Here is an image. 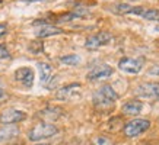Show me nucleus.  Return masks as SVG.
Segmentation results:
<instances>
[{"instance_id": "12", "label": "nucleus", "mask_w": 159, "mask_h": 145, "mask_svg": "<svg viewBox=\"0 0 159 145\" xmlns=\"http://www.w3.org/2000/svg\"><path fill=\"white\" fill-rule=\"evenodd\" d=\"M19 135V129L15 125H6L3 128H0V144L9 142L10 139H13Z\"/></svg>"}, {"instance_id": "18", "label": "nucleus", "mask_w": 159, "mask_h": 145, "mask_svg": "<svg viewBox=\"0 0 159 145\" xmlns=\"http://www.w3.org/2000/svg\"><path fill=\"white\" fill-rule=\"evenodd\" d=\"M60 61L64 64H69V65H77L80 63V58L76 54H70V55H64V57H60Z\"/></svg>"}, {"instance_id": "11", "label": "nucleus", "mask_w": 159, "mask_h": 145, "mask_svg": "<svg viewBox=\"0 0 159 145\" xmlns=\"http://www.w3.org/2000/svg\"><path fill=\"white\" fill-rule=\"evenodd\" d=\"M64 31L58 26H54V25H50V23H44L41 25L39 28H37L35 31V35L38 38H47V36H54V35H60L63 34Z\"/></svg>"}, {"instance_id": "25", "label": "nucleus", "mask_w": 159, "mask_h": 145, "mask_svg": "<svg viewBox=\"0 0 159 145\" xmlns=\"http://www.w3.org/2000/svg\"><path fill=\"white\" fill-rule=\"evenodd\" d=\"M35 145H50V144H35Z\"/></svg>"}, {"instance_id": "10", "label": "nucleus", "mask_w": 159, "mask_h": 145, "mask_svg": "<svg viewBox=\"0 0 159 145\" xmlns=\"http://www.w3.org/2000/svg\"><path fill=\"white\" fill-rule=\"evenodd\" d=\"M15 80L19 81L25 87H32L34 84V71L29 67H22L15 71Z\"/></svg>"}, {"instance_id": "9", "label": "nucleus", "mask_w": 159, "mask_h": 145, "mask_svg": "<svg viewBox=\"0 0 159 145\" xmlns=\"http://www.w3.org/2000/svg\"><path fill=\"white\" fill-rule=\"evenodd\" d=\"M80 89H82V86L79 83H73V84H69V86H64L61 89H58L56 97H57L58 100H70L73 97L79 96Z\"/></svg>"}, {"instance_id": "3", "label": "nucleus", "mask_w": 159, "mask_h": 145, "mask_svg": "<svg viewBox=\"0 0 159 145\" xmlns=\"http://www.w3.org/2000/svg\"><path fill=\"white\" fill-rule=\"evenodd\" d=\"M149 126L150 122L148 119H133L129 123H125V126L123 128V132L129 138H136V136L142 135L143 132H146L149 129Z\"/></svg>"}, {"instance_id": "7", "label": "nucleus", "mask_w": 159, "mask_h": 145, "mask_svg": "<svg viewBox=\"0 0 159 145\" xmlns=\"http://www.w3.org/2000/svg\"><path fill=\"white\" fill-rule=\"evenodd\" d=\"M143 67V61L137 60V58H121L120 63H118V68L121 71L129 72V74H137Z\"/></svg>"}, {"instance_id": "19", "label": "nucleus", "mask_w": 159, "mask_h": 145, "mask_svg": "<svg viewBox=\"0 0 159 145\" xmlns=\"http://www.w3.org/2000/svg\"><path fill=\"white\" fill-rule=\"evenodd\" d=\"M91 145H114V142L110 139V138H107V136H95L93 139H92V144Z\"/></svg>"}, {"instance_id": "6", "label": "nucleus", "mask_w": 159, "mask_h": 145, "mask_svg": "<svg viewBox=\"0 0 159 145\" xmlns=\"http://www.w3.org/2000/svg\"><path fill=\"white\" fill-rule=\"evenodd\" d=\"M26 115H25L22 110H18V109H6L0 113V123L3 125H13V123H18V122L24 121Z\"/></svg>"}, {"instance_id": "8", "label": "nucleus", "mask_w": 159, "mask_h": 145, "mask_svg": "<svg viewBox=\"0 0 159 145\" xmlns=\"http://www.w3.org/2000/svg\"><path fill=\"white\" fill-rule=\"evenodd\" d=\"M114 72L112 67H110L108 64H101V65H97L93 67L91 71L88 72L86 78L89 81H97V80H104V78H108Z\"/></svg>"}, {"instance_id": "22", "label": "nucleus", "mask_w": 159, "mask_h": 145, "mask_svg": "<svg viewBox=\"0 0 159 145\" xmlns=\"http://www.w3.org/2000/svg\"><path fill=\"white\" fill-rule=\"evenodd\" d=\"M6 32H7V26H6L5 23H0V38L5 36Z\"/></svg>"}, {"instance_id": "5", "label": "nucleus", "mask_w": 159, "mask_h": 145, "mask_svg": "<svg viewBox=\"0 0 159 145\" xmlns=\"http://www.w3.org/2000/svg\"><path fill=\"white\" fill-rule=\"evenodd\" d=\"M111 34L110 32H107V31H101V32H98L95 35H91V36H88L86 41H85V47L88 49H97L99 47H104L107 44L111 41Z\"/></svg>"}, {"instance_id": "15", "label": "nucleus", "mask_w": 159, "mask_h": 145, "mask_svg": "<svg viewBox=\"0 0 159 145\" xmlns=\"http://www.w3.org/2000/svg\"><path fill=\"white\" fill-rule=\"evenodd\" d=\"M39 116L45 119V121H56L61 116V109L58 107H47L43 112H39Z\"/></svg>"}, {"instance_id": "26", "label": "nucleus", "mask_w": 159, "mask_h": 145, "mask_svg": "<svg viewBox=\"0 0 159 145\" xmlns=\"http://www.w3.org/2000/svg\"><path fill=\"white\" fill-rule=\"evenodd\" d=\"M0 5H2V0H0Z\"/></svg>"}, {"instance_id": "17", "label": "nucleus", "mask_w": 159, "mask_h": 145, "mask_svg": "<svg viewBox=\"0 0 159 145\" xmlns=\"http://www.w3.org/2000/svg\"><path fill=\"white\" fill-rule=\"evenodd\" d=\"M142 18L150 22H159V10L158 9H145L142 13Z\"/></svg>"}, {"instance_id": "2", "label": "nucleus", "mask_w": 159, "mask_h": 145, "mask_svg": "<svg viewBox=\"0 0 159 145\" xmlns=\"http://www.w3.org/2000/svg\"><path fill=\"white\" fill-rule=\"evenodd\" d=\"M57 132H58L57 126H54L53 123H50V122H44V123H38L37 126H34L32 129L29 130L28 138L31 141L37 142V141L45 139V138H51V136H54Z\"/></svg>"}, {"instance_id": "21", "label": "nucleus", "mask_w": 159, "mask_h": 145, "mask_svg": "<svg viewBox=\"0 0 159 145\" xmlns=\"http://www.w3.org/2000/svg\"><path fill=\"white\" fill-rule=\"evenodd\" d=\"M10 54L9 51H7V48H6L5 45H0V60H3V58H9Z\"/></svg>"}, {"instance_id": "16", "label": "nucleus", "mask_w": 159, "mask_h": 145, "mask_svg": "<svg viewBox=\"0 0 159 145\" xmlns=\"http://www.w3.org/2000/svg\"><path fill=\"white\" fill-rule=\"evenodd\" d=\"M110 10L116 14H131V10H133V6L127 5V3H117V5L111 6Z\"/></svg>"}, {"instance_id": "24", "label": "nucleus", "mask_w": 159, "mask_h": 145, "mask_svg": "<svg viewBox=\"0 0 159 145\" xmlns=\"http://www.w3.org/2000/svg\"><path fill=\"white\" fill-rule=\"evenodd\" d=\"M3 93H5V90H3V86H2V84H0V97L3 96Z\"/></svg>"}, {"instance_id": "20", "label": "nucleus", "mask_w": 159, "mask_h": 145, "mask_svg": "<svg viewBox=\"0 0 159 145\" xmlns=\"http://www.w3.org/2000/svg\"><path fill=\"white\" fill-rule=\"evenodd\" d=\"M29 48H31L32 52H41V51H43V44L41 42H31Z\"/></svg>"}, {"instance_id": "13", "label": "nucleus", "mask_w": 159, "mask_h": 145, "mask_svg": "<svg viewBox=\"0 0 159 145\" xmlns=\"http://www.w3.org/2000/svg\"><path fill=\"white\" fill-rule=\"evenodd\" d=\"M143 109V103L139 100H130L127 102L125 105H123V113L129 116H134L139 115L140 112Z\"/></svg>"}, {"instance_id": "4", "label": "nucleus", "mask_w": 159, "mask_h": 145, "mask_svg": "<svg viewBox=\"0 0 159 145\" xmlns=\"http://www.w3.org/2000/svg\"><path fill=\"white\" fill-rule=\"evenodd\" d=\"M136 93L142 99L156 100V99H159V83H142L140 86H137Z\"/></svg>"}, {"instance_id": "23", "label": "nucleus", "mask_w": 159, "mask_h": 145, "mask_svg": "<svg viewBox=\"0 0 159 145\" xmlns=\"http://www.w3.org/2000/svg\"><path fill=\"white\" fill-rule=\"evenodd\" d=\"M25 3H34V2H44V0H22Z\"/></svg>"}, {"instance_id": "1", "label": "nucleus", "mask_w": 159, "mask_h": 145, "mask_svg": "<svg viewBox=\"0 0 159 145\" xmlns=\"http://www.w3.org/2000/svg\"><path fill=\"white\" fill-rule=\"evenodd\" d=\"M117 99H118V94L116 93V90L110 84H104L93 93L92 100H93V106L97 107L98 110H107V109L114 106Z\"/></svg>"}, {"instance_id": "14", "label": "nucleus", "mask_w": 159, "mask_h": 145, "mask_svg": "<svg viewBox=\"0 0 159 145\" xmlns=\"http://www.w3.org/2000/svg\"><path fill=\"white\" fill-rule=\"evenodd\" d=\"M38 71H39V80H41V84H47V83L51 80V76H53V70H51V65L47 63H38Z\"/></svg>"}]
</instances>
